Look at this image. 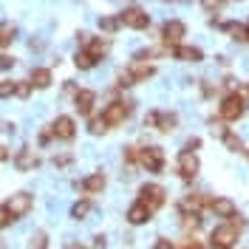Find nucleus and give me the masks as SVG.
Wrapping results in <instances>:
<instances>
[{"label": "nucleus", "mask_w": 249, "mask_h": 249, "mask_svg": "<svg viewBox=\"0 0 249 249\" xmlns=\"http://www.w3.org/2000/svg\"><path fill=\"white\" fill-rule=\"evenodd\" d=\"M6 159H9V150H6V147L0 144V161H6Z\"/></svg>", "instance_id": "nucleus-39"}, {"label": "nucleus", "mask_w": 249, "mask_h": 249, "mask_svg": "<svg viewBox=\"0 0 249 249\" xmlns=\"http://www.w3.org/2000/svg\"><path fill=\"white\" fill-rule=\"evenodd\" d=\"M244 110H247V102H244V93H227L224 96V102H221V108H218V116L221 119H227V122H235V119H241L244 116Z\"/></svg>", "instance_id": "nucleus-2"}, {"label": "nucleus", "mask_w": 249, "mask_h": 249, "mask_svg": "<svg viewBox=\"0 0 249 249\" xmlns=\"http://www.w3.org/2000/svg\"><path fill=\"white\" fill-rule=\"evenodd\" d=\"M124 161H127V164H139L142 161V150L139 147H124Z\"/></svg>", "instance_id": "nucleus-30"}, {"label": "nucleus", "mask_w": 249, "mask_h": 249, "mask_svg": "<svg viewBox=\"0 0 249 249\" xmlns=\"http://www.w3.org/2000/svg\"><path fill=\"white\" fill-rule=\"evenodd\" d=\"M198 144H201V139H190V142L184 144V150H190V153H193V150H196Z\"/></svg>", "instance_id": "nucleus-37"}, {"label": "nucleus", "mask_w": 249, "mask_h": 249, "mask_svg": "<svg viewBox=\"0 0 249 249\" xmlns=\"http://www.w3.org/2000/svg\"><path fill=\"white\" fill-rule=\"evenodd\" d=\"M119 23L127 26V29H147L150 17H147V12H142L139 6H130V9H124L122 15H119Z\"/></svg>", "instance_id": "nucleus-7"}, {"label": "nucleus", "mask_w": 249, "mask_h": 249, "mask_svg": "<svg viewBox=\"0 0 249 249\" xmlns=\"http://www.w3.org/2000/svg\"><path fill=\"white\" fill-rule=\"evenodd\" d=\"M46 232H34L31 235V244H29V249H46Z\"/></svg>", "instance_id": "nucleus-31"}, {"label": "nucleus", "mask_w": 249, "mask_h": 249, "mask_svg": "<svg viewBox=\"0 0 249 249\" xmlns=\"http://www.w3.org/2000/svg\"><path fill=\"white\" fill-rule=\"evenodd\" d=\"M156 74V68L150 65V62H133L127 71H122L119 74V85H136V82H144V79H150Z\"/></svg>", "instance_id": "nucleus-3"}, {"label": "nucleus", "mask_w": 249, "mask_h": 249, "mask_svg": "<svg viewBox=\"0 0 249 249\" xmlns=\"http://www.w3.org/2000/svg\"><path fill=\"white\" fill-rule=\"evenodd\" d=\"M88 213H91V201H88V198H82V201H77L71 207V218H77V221H82Z\"/></svg>", "instance_id": "nucleus-24"}, {"label": "nucleus", "mask_w": 249, "mask_h": 249, "mask_svg": "<svg viewBox=\"0 0 249 249\" xmlns=\"http://www.w3.org/2000/svg\"><path fill=\"white\" fill-rule=\"evenodd\" d=\"M79 37H82V46H85V51H88L96 62L105 57V51H108V43H105V40H91L88 34H79Z\"/></svg>", "instance_id": "nucleus-17"}, {"label": "nucleus", "mask_w": 249, "mask_h": 249, "mask_svg": "<svg viewBox=\"0 0 249 249\" xmlns=\"http://www.w3.org/2000/svg\"><path fill=\"white\" fill-rule=\"evenodd\" d=\"M144 124H150V127L161 130V133H170V130H176V124H178V116H176V113H161V110H150V113L144 116Z\"/></svg>", "instance_id": "nucleus-6"}, {"label": "nucleus", "mask_w": 249, "mask_h": 249, "mask_svg": "<svg viewBox=\"0 0 249 249\" xmlns=\"http://www.w3.org/2000/svg\"><path fill=\"white\" fill-rule=\"evenodd\" d=\"M241 230H244V221H238V218H232V221L215 227V230L210 232V247L213 249H232V244L238 241Z\"/></svg>", "instance_id": "nucleus-1"}, {"label": "nucleus", "mask_w": 249, "mask_h": 249, "mask_svg": "<svg viewBox=\"0 0 249 249\" xmlns=\"http://www.w3.org/2000/svg\"><path fill=\"white\" fill-rule=\"evenodd\" d=\"M6 96H17V82L15 79H3V82H0V99H6Z\"/></svg>", "instance_id": "nucleus-26"}, {"label": "nucleus", "mask_w": 249, "mask_h": 249, "mask_svg": "<svg viewBox=\"0 0 249 249\" xmlns=\"http://www.w3.org/2000/svg\"><path fill=\"white\" fill-rule=\"evenodd\" d=\"M88 127H91V133H93V136H99V133H105V130H108V122H105L102 116H93Z\"/></svg>", "instance_id": "nucleus-29"}, {"label": "nucleus", "mask_w": 249, "mask_h": 249, "mask_svg": "<svg viewBox=\"0 0 249 249\" xmlns=\"http://www.w3.org/2000/svg\"><path fill=\"white\" fill-rule=\"evenodd\" d=\"M184 249H201V244H196V241H190V244H187Z\"/></svg>", "instance_id": "nucleus-40"}, {"label": "nucleus", "mask_w": 249, "mask_h": 249, "mask_svg": "<svg viewBox=\"0 0 249 249\" xmlns=\"http://www.w3.org/2000/svg\"><path fill=\"white\" fill-rule=\"evenodd\" d=\"M93 247H105V235H96L93 238Z\"/></svg>", "instance_id": "nucleus-38"}, {"label": "nucleus", "mask_w": 249, "mask_h": 249, "mask_svg": "<svg viewBox=\"0 0 249 249\" xmlns=\"http://www.w3.org/2000/svg\"><path fill=\"white\" fill-rule=\"evenodd\" d=\"M0 249H6V244H3V241H0Z\"/></svg>", "instance_id": "nucleus-43"}, {"label": "nucleus", "mask_w": 249, "mask_h": 249, "mask_svg": "<svg viewBox=\"0 0 249 249\" xmlns=\"http://www.w3.org/2000/svg\"><path fill=\"white\" fill-rule=\"evenodd\" d=\"M54 164L57 167H65V164H71V156L65 153V156H54Z\"/></svg>", "instance_id": "nucleus-35"}, {"label": "nucleus", "mask_w": 249, "mask_h": 249, "mask_svg": "<svg viewBox=\"0 0 249 249\" xmlns=\"http://www.w3.org/2000/svg\"><path fill=\"white\" fill-rule=\"evenodd\" d=\"M12 40H15V26L12 23H0V46H6Z\"/></svg>", "instance_id": "nucleus-27"}, {"label": "nucleus", "mask_w": 249, "mask_h": 249, "mask_svg": "<svg viewBox=\"0 0 249 249\" xmlns=\"http://www.w3.org/2000/svg\"><path fill=\"white\" fill-rule=\"evenodd\" d=\"M12 221H15V215L9 213V207H6V204H0V230H3V227H9Z\"/></svg>", "instance_id": "nucleus-32"}, {"label": "nucleus", "mask_w": 249, "mask_h": 249, "mask_svg": "<svg viewBox=\"0 0 249 249\" xmlns=\"http://www.w3.org/2000/svg\"><path fill=\"white\" fill-rule=\"evenodd\" d=\"M247 91H249V88H247Z\"/></svg>", "instance_id": "nucleus-44"}, {"label": "nucleus", "mask_w": 249, "mask_h": 249, "mask_svg": "<svg viewBox=\"0 0 249 249\" xmlns=\"http://www.w3.org/2000/svg\"><path fill=\"white\" fill-rule=\"evenodd\" d=\"M210 207H213V213H215V215L230 218V221L238 215V207H235V201H230V198H213Z\"/></svg>", "instance_id": "nucleus-19"}, {"label": "nucleus", "mask_w": 249, "mask_h": 249, "mask_svg": "<svg viewBox=\"0 0 249 249\" xmlns=\"http://www.w3.org/2000/svg\"><path fill=\"white\" fill-rule=\"evenodd\" d=\"M119 26H122V23H119V17H102V20H99V29L108 31V34H110V31H116Z\"/></svg>", "instance_id": "nucleus-28"}, {"label": "nucleus", "mask_w": 249, "mask_h": 249, "mask_svg": "<svg viewBox=\"0 0 249 249\" xmlns=\"http://www.w3.org/2000/svg\"><path fill=\"white\" fill-rule=\"evenodd\" d=\"M247 40H249V23H247Z\"/></svg>", "instance_id": "nucleus-42"}, {"label": "nucleus", "mask_w": 249, "mask_h": 249, "mask_svg": "<svg viewBox=\"0 0 249 249\" xmlns=\"http://www.w3.org/2000/svg\"><path fill=\"white\" fill-rule=\"evenodd\" d=\"M164 196H167V190H164L161 184H144L139 190V201L144 204L147 210H153V213L164 204Z\"/></svg>", "instance_id": "nucleus-4"}, {"label": "nucleus", "mask_w": 249, "mask_h": 249, "mask_svg": "<svg viewBox=\"0 0 249 249\" xmlns=\"http://www.w3.org/2000/svg\"><path fill=\"white\" fill-rule=\"evenodd\" d=\"M12 65H15V57H6V54L0 57V68H3V71H6V68H12Z\"/></svg>", "instance_id": "nucleus-36"}, {"label": "nucleus", "mask_w": 249, "mask_h": 249, "mask_svg": "<svg viewBox=\"0 0 249 249\" xmlns=\"http://www.w3.org/2000/svg\"><path fill=\"white\" fill-rule=\"evenodd\" d=\"M37 164H40V156L34 153L31 147H23V150L15 156V167H17V170H23V173H26V170H34Z\"/></svg>", "instance_id": "nucleus-15"}, {"label": "nucleus", "mask_w": 249, "mask_h": 249, "mask_svg": "<svg viewBox=\"0 0 249 249\" xmlns=\"http://www.w3.org/2000/svg\"><path fill=\"white\" fill-rule=\"evenodd\" d=\"M207 204H213V198H207V193H190L181 198V213L184 215H198Z\"/></svg>", "instance_id": "nucleus-9"}, {"label": "nucleus", "mask_w": 249, "mask_h": 249, "mask_svg": "<svg viewBox=\"0 0 249 249\" xmlns=\"http://www.w3.org/2000/svg\"><path fill=\"white\" fill-rule=\"evenodd\" d=\"M93 102H96V93L93 91H85V88H82V91L74 93V108L79 110V116H88L93 110Z\"/></svg>", "instance_id": "nucleus-14"}, {"label": "nucleus", "mask_w": 249, "mask_h": 249, "mask_svg": "<svg viewBox=\"0 0 249 249\" xmlns=\"http://www.w3.org/2000/svg\"><path fill=\"white\" fill-rule=\"evenodd\" d=\"M153 218V210H147L142 201H136V204H130V210H127V221L133 224V227H139V224H147Z\"/></svg>", "instance_id": "nucleus-16"}, {"label": "nucleus", "mask_w": 249, "mask_h": 249, "mask_svg": "<svg viewBox=\"0 0 249 249\" xmlns=\"http://www.w3.org/2000/svg\"><path fill=\"white\" fill-rule=\"evenodd\" d=\"M142 167H147L150 173H159L161 167H164V153H161V147H156V144H150V147H144L142 150Z\"/></svg>", "instance_id": "nucleus-10"}, {"label": "nucleus", "mask_w": 249, "mask_h": 249, "mask_svg": "<svg viewBox=\"0 0 249 249\" xmlns=\"http://www.w3.org/2000/svg\"><path fill=\"white\" fill-rule=\"evenodd\" d=\"M6 207H9V213H12L15 221H17L20 215H26V213L31 210V196L29 193H15V196L6 201Z\"/></svg>", "instance_id": "nucleus-12"}, {"label": "nucleus", "mask_w": 249, "mask_h": 249, "mask_svg": "<svg viewBox=\"0 0 249 249\" xmlns=\"http://www.w3.org/2000/svg\"><path fill=\"white\" fill-rule=\"evenodd\" d=\"M31 88H34L31 82H23V79H20V82H17V96H20V99H26V96L31 93Z\"/></svg>", "instance_id": "nucleus-33"}, {"label": "nucleus", "mask_w": 249, "mask_h": 249, "mask_svg": "<svg viewBox=\"0 0 249 249\" xmlns=\"http://www.w3.org/2000/svg\"><path fill=\"white\" fill-rule=\"evenodd\" d=\"M68 249H82V247H74V244H68Z\"/></svg>", "instance_id": "nucleus-41"}, {"label": "nucleus", "mask_w": 249, "mask_h": 249, "mask_svg": "<svg viewBox=\"0 0 249 249\" xmlns=\"http://www.w3.org/2000/svg\"><path fill=\"white\" fill-rule=\"evenodd\" d=\"M187 26L181 23V20H167L164 26H161V40L164 43H178L181 37H184Z\"/></svg>", "instance_id": "nucleus-13"}, {"label": "nucleus", "mask_w": 249, "mask_h": 249, "mask_svg": "<svg viewBox=\"0 0 249 249\" xmlns=\"http://www.w3.org/2000/svg\"><path fill=\"white\" fill-rule=\"evenodd\" d=\"M224 144H227L232 153H244V142H241V136H235V133H227V136H224Z\"/></svg>", "instance_id": "nucleus-25"}, {"label": "nucleus", "mask_w": 249, "mask_h": 249, "mask_svg": "<svg viewBox=\"0 0 249 249\" xmlns=\"http://www.w3.org/2000/svg\"><path fill=\"white\" fill-rule=\"evenodd\" d=\"M31 85L34 88H48L51 85V71L48 68H31Z\"/></svg>", "instance_id": "nucleus-21"}, {"label": "nucleus", "mask_w": 249, "mask_h": 249, "mask_svg": "<svg viewBox=\"0 0 249 249\" xmlns=\"http://www.w3.org/2000/svg\"><path fill=\"white\" fill-rule=\"evenodd\" d=\"M224 3H230V0H201V6L207 9V12H215V9H221Z\"/></svg>", "instance_id": "nucleus-34"}, {"label": "nucleus", "mask_w": 249, "mask_h": 249, "mask_svg": "<svg viewBox=\"0 0 249 249\" xmlns=\"http://www.w3.org/2000/svg\"><path fill=\"white\" fill-rule=\"evenodd\" d=\"M221 29L227 31L232 40H247V26H241V23H224Z\"/></svg>", "instance_id": "nucleus-22"}, {"label": "nucleus", "mask_w": 249, "mask_h": 249, "mask_svg": "<svg viewBox=\"0 0 249 249\" xmlns=\"http://www.w3.org/2000/svg\"><path fill=\"white\" fill-rule=\"evenodd\" d=\"M74 62H77V68H82V71H88V68H93V65H96V60H93V57L88 54V51H85V48H79V51H77Z\"/></svg>", "instance_id": "nucleus-23"}, {"label": "nucleus", "mask_w": 249, "mask_h": 249, "mask_svg": "<svg viewBox=\"0 0 249 249\" xmlns=\"http://www.w3.org/2000/svg\"><path fill=\"white\" fill-rule=\"evenodd\" d=\"M173 57H176V60H184V62H201L204 51L196 48V46H176L173 48Z\"/></svg>", "instance_id": "nucleus-18"}, {"label": "nucleus", "mask_w": 249, "mask_h": 249, "mask_svg": "<svg viewBox=\"0 0 249 249\" xmlns=\"http://www.w3.org/2000/svg\"><path fill=\"white\" fill-rule=\"evenodd\" d=\"M51 133L62 142H71L74 139V133H77V127H74V119L71 116H57L54 124H51Z\"/></svg>", "instance_id": "nucleus-11"}, {"label": "nucleus", "mask_w": 249, "mask_h": 249, "mask_svg": "<svg viewBox=\"0 0 249 249\" xmlns=\"http://www.w3.org/2000/svg\"><path fill=\"white\" fill-rule=\"evenodd\" d=\"M130 110H133V102H122V99H116V102H110L108 108L102 110V119L110 124H122L127 116H130Z\"/></svg>", "instance_id": "nucleus-5"}, {"label": "nucleus", "mask_w": 249, "mask_h": 249, "mask_svg": "<svg viewBox=\"0 0 249 249\" xmlns=\"http://www.w3.org/2000/svg\"><path fill=\"white\" fill-rule=\"evenodd\" d=\"M79 190L88 193V196L102 193V190H105V176H102V173H93V176H88V178H82V181H79Z\"/></svg>", "instance_id": "nucleus-20"}, {"label": "nucleus", "mask_w": 249, "mask_h": 249, "mask_svg": "<svg viewBox=\"0 0 249 249\" xmlns=\"http://www.w3.org/2000/svg\"><path fill=\"white\" fill-rule=\"evenodd\" d=\"M178 176L184 181H193L198 176V159H196V153H190V150L178 153Z\"/></svg>", "instance_id": "nucleus-8"}]
</instances>
